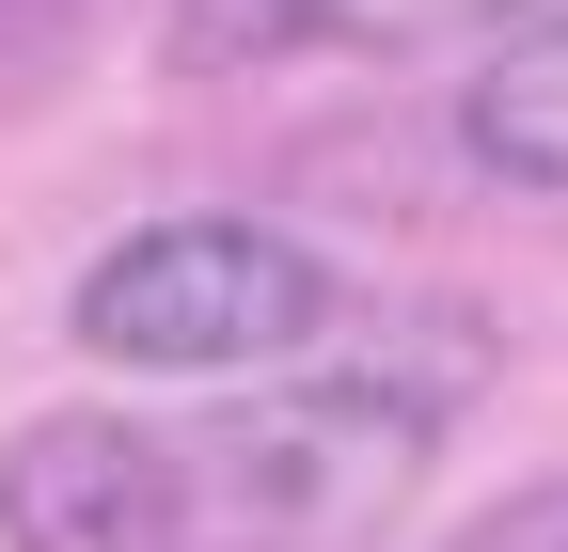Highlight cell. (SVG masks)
<instances>
[{
  "label": "cell",
  "instance_id": "cell-1",
  "mask_svg": "<svg viewBox=\"0 0 568 552\" xmlns=\"http://www.w3.org/2000/svg\"><path fill=\"white\" fill-rule=\"evenodd\" d=\"M426 442H443V395L395 379H301V395H237L205 427H159L174 473V552H364Z\"/></svg>",
  "mask_w": 568,
  "mask_h": 552
},
{
  "label": "cell",
  "instance_id": "cell-2",
  "mask_svg": "<svg viewBox=\"0 0 568 552\" xmlns=\"http://www.w3.org/2000/svg\"><path fill=\"white\" fill-rule=\"evenodd\" d=\"M332 331V268L284 222H142L80 268V348L142 364V379H222V364H284Z\"/></svg>",
  "mask_w": 568,
  "mask_h": 552
},
{
  "label": "cell",
  "instance_id": "cell-3",
  "mask_svg": "<svg viewBox=\"0 0 568 552\" xmlns=\"http://www.w3.org/2000/svg\"><path fill=\"white\" fill-rule=\"evenodd\" d=\"M0 536L17 552H174V473L159 427L126 410H48L0 442Z\"/></svg>",
  "mask_w": 568,
  "mask_h": 552
},
{
  "label": "cell",
  "instance_id": "cell-4",
  "mask_svg": "<svg viewBox=\"0 0 568 552\" xmlns=\"http://www.w3.org/2000/svg\"><path fill=\"white\" fill-rule=\"evenodd\" d=\"M458 143L506 174V190H568V0L552 17H521L506 48L474 63V95H458Z\"/></svg>",
  "mask_w": 568,
  "mask_h": 552
},
{
  "label": "cell",
  "instance_id": "cell-5",
  "mask_svg": "<svg viewBox=\"0 0 568 552\" xmlns=\"http://www.w3.org/2000/svg\"><path fill=\"white\" fill-rule=\"evenodd\" d=\"M552 17V0H284V32H316V48H443V32H521Z\"/></svg>",
  "mask_w": 568,
  "mask_h": 552
},
{
  "label": "cell",
  "instance_id": "cell-6",
  "mask_svg": "<svg viewBox=\"0 0 568 552\" xmlns=\"http://www.w3.org/2000/svg\"><path fill=\"white\" fill-rule=\"evenodd\" d=\"M443 552H568V473H552V490H506L489 521H458Z\"/></svg>",
  "mask_w": 568,
  "mask_h": 552
}]
</instances>
